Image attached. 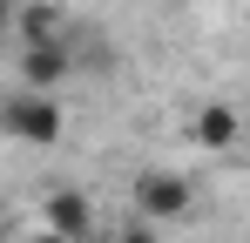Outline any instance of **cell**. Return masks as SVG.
<instances>
[{"label":"cell","instance_id":"obj_1","mask_svg":"<svg viewBox=\"0 0 250 243\" xmlns=\"http://www.w3.org/2000/svg\"><path fill=\"white\" fill-rule=\"evenodd\" d=\"M0 122H7L14 142H27V149H54L68 115H61V95H47V88H14L7 108H0Z\"/></svg>","mask_w":250,"mask_h":243},{"label":"cell","instance_id":"obj_4","mask_svg":"<svg viewBox=\"0 0 250 243\" xmlns=\"http://www.w3.org/2000/svg\"><path fill=\"white\" fill-rule=\"evenodd\" d=\"M41 223H47V230H61L68 243H95V202H88L82 189H47Z\"/></svg>","mask_w":250,"mask_h":243},{"label":"cell","instance_id":"obj_3","mask_svg":"<svg viewBox=\"0 0 250 243\" xmlns=\"http://www.w3.org/2000/svg\"><path fill=\"white\" fill-rule=\"evenodd\" d=\"M82 68V54H75V40H21V61H14V75L21 88H47V95H61V81Z\"/></svg>","mask_w":250,"mask_h":243},{"label":"cell","instance_id":"obj_6","mask_svg":"<svg viewBox=\"0 0 250 243\" xmlns=\"http://www.w3.org/2000/svg\"><path fill=\"white\" fill-rule=\"evenodd\" d=\"M14 20H21V40H68V14H61L54 0H27V7H14Z\"/></svg>","mask_w":250,"mask_h":243},{"label":"cell","instance_id":"obj_7","mask_svg":"<svg viewBox=\"0 0 250 243\" xmlns=\"http://www.w3.org/2000/svg\"><path fill=\"white\" fill-rule=\"evenodd\" d=\"M108 243H163V223H149V216H135V209H128L122 223L108 230Z\"/></svg>","mask_w":250,"mask_h":243},{"label":"cell","instance_id":"obj_5","mask_svg":"<svg viewBox=\"0 0 250 243\" xmlns=\"http://www.w3.org/2000/svg\"><path fill=\"white\" fill-rule=\"evenodd\" d=\"M244 128H250V108H230V101H203L196 108V142L203 149H230Z\"/></svg>","mask_w":250,"mask_h":243},{"label":"cell","instance_id":"obj_8","mask_svg":"<svg viewBox=\"0 0 250 243\" xmlns=\"http://www.w3.org/2000/svg\"><path fill=\"white\" fill-rule=\"evenodd\" d=\"M21 243H68V237H61V230H47V223H41V230H27Z\"/></svg>","mask_w":250,"mask_h":243},{"label":"cell","instance_id":"obj_2","mask_svg":"<svg viewBox=\"0 0 250 243\" xmlns=\"http://www.w3.org/2000/svg\"><path fill=\"white\" fill-rule=\"evenodd\" d=\"M196 209V182L183 176V169H135V216H149V223H183Z\"/></svg>","mask_w":250,"mask_h":243}]
</instances>
